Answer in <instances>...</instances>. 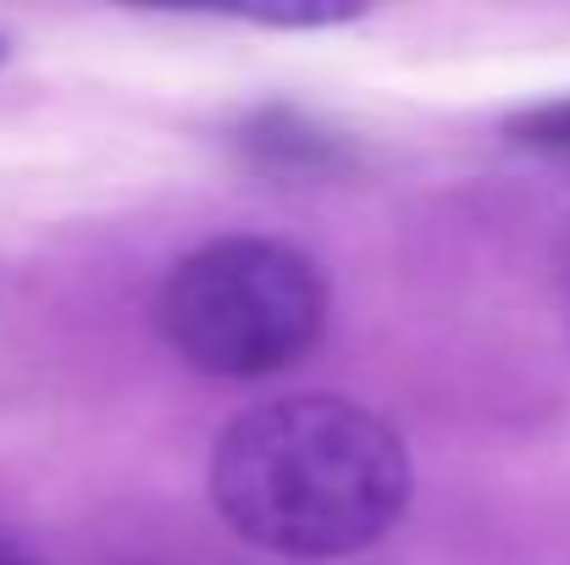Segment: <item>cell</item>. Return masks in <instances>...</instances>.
Listing matches in <instances>:
<instances>
[{"label":"cell","instance_id":"1","mask_svg":"<svg viewBox=\"0 0 570 565\" xmlns=\"http://www.w3.org/2000/svg\"><path fill=\"white\" fill-rule=\"evenodd\" d=\"M222 522L283 561H344L382 544L410 505L404 438L338 393L266 399L210 455Z\"/></svg>","mask_w":570,"mask_h":565},{"label":"cell","instance_id":"7","mask_svg":"<svg viewBox=\"0 0 570 565\" xmlns=\"http://www.w3.org/2000/svg\"><path fill=\"white\" fill-rule=\"evenodd\" d=\"M0 56H6V39H0Z\"/></svg>","mask_w":570,"mask_h":565},{"label":"cell","instance_id":"3","mask_svg":"<svg viewBox=\"0 0 570 565\" xmlns=\"http://www.w3.org/2000/svg\"><path fill=\"white\" fill-rule=\"evenodd\" d=\"M244 150L283 173H344L350 167V139L305 111H288V106L255 111L244 123Z\"/></svg>","mask_w":570,"mask_h":565},{"label":"cell","instance_id":"2","mask_svg":"<svg viewBox=\"0 0 570 565\" xmlns=\"http://www.w3.org/2000/svg\"><path fill=\"white\" fill-rule=\"evenodd\" d=\"M161 333L205 377H272L299 367L327 328L316 261L283 238H210L161 289Z\"/></svg>","mask_w":570,"mask_h":565},{"label":"cell","instance_id":"6","mask_svg":"<svg viewBox=\"0 0 570 565\" xmlns=\"http://www.w3.org/2000/svg\"><path fill=\"white\" fill-rule=\"evenodd\" d=\"M0 565H39L22 544H11V538H0Z\"/></svg>","mask_w":570,"mask_h":565},{"label":"cell","instance_id":"5","mask_svg":"<svg viewBox=\"0 0 570 565\" xmlns=\"http://www.w3.org/2000/svg\"><path fill=\"white\" fill-rule=\"evenodd\" d=\"M233 17H244V22H272V28H327V22L361 17V6H338V0H327V6H238Z\"/></svg>","mask_w":570,"mask_h":565},{"label":"cell","instance_id":"4","mask_svg":"<svg viewBox=\"0 0 570 565\" xmlns=\"http://www.w3.org/2000/svg\"><path fill=\"white\" fill-rule=\"evenodd\" d=\"M515 145L527 150H543V156H570V100H543L521 117H510L504 128Z\"/></svg>","mask_w":570,"mask_h":565}]
</instances>
